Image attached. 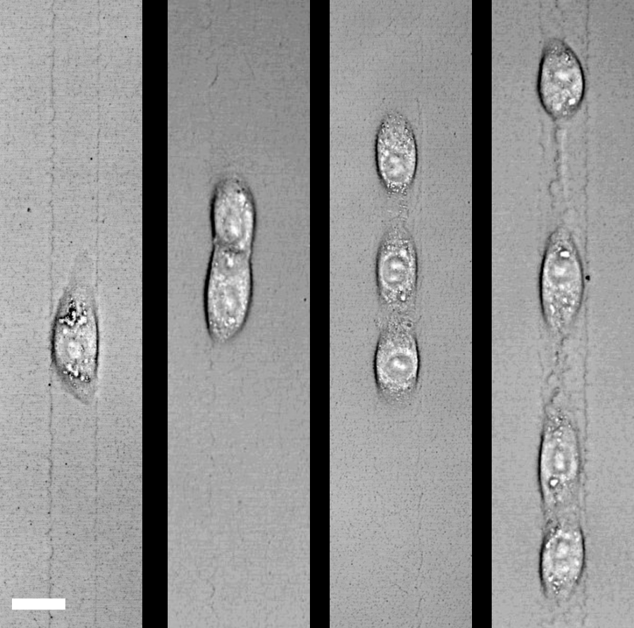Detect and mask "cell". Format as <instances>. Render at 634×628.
<instances>
[{"mask_svg":"<svg viewBox=\"0 0 634 628\" xmlns=\"http://www.w3.org/2000/svg\"><path fill=\"white\" fill-rule=\"evenodd\" d=\"M99 347L95 289L92 282L73 276L54 318L51 359L64 388L85 403L92 399L96 389Z\"/></svg>","mask_w":634,"mask_h":628,"instance_id":"cell-1","label":"cell"},{"mask_svg":"<svg viewBox=\"0 0 634 628\" xmlns=\"http://www.w3.org/2000/svg\"><path fill=\"white\" fill-rule=\"evenodd\" d=\"M253 291L251 256L213 244L204 282V311L213 341L228 342L242 331Z\"/></svg>","mask_w":634,"mask_h":628,"instance_id":"cell-2","label":"cell"},{"mask_svg":"<svg viewBox=\"0 0 634 628\" xmlns=\"http://www.w3.org/2000/svg\"><path fill=\"white\" fill-rule=\"evenodd\" d=\"M420 353L411 318L388 315L381 327L373 356L375 386L387 403L400 406L415 393Z\"/></svg>","mask_w":634,"mask_h":628,"instance_id":"cell-3","label":"cell"},{"mask_svg":"<svg viewBox=\"0 0 634 628\" xmlns=\"http://www.w3.org/2000/svg\"><path fill=\"white\" fill-rule=\"evenodd\" d=\"M418 280L414 241L403 225H393L384 234L375 260L378 300L389 315L411 318L416 309Z\"/></svg>","mask_w":634,"mask_h":628,"instance_id":"cell-4","label":"cell"},{"mask_svg":"<svg viewBox=\"0 0 634 628\" xmlns=\"http://www.w3.org/2000/svg\"><path fill=\"white\" fill-rule=\"evenodd\" d=\"M583 290V272L577 251L563 230L553 234L541 273L543 309L552 326L561 328L573 318Z\"/></svg>","mask_w":634,"mask_h":628,"instance_id":"cell-5","label":"cell"},{"mask_svg":"<svg viewBox=\"0 0 634 628\" xmlns=\"http://www.w3.org/2000/svg\"><path fill=\"white\" fill-rule=\"evenodd\" d=\"M213 244L251 256L256 211L248 186L236 176H226L216 185L210 204Z\"/></svg>","mask_w":634,"mask_h":628,"instance_id":"cell-6","label":"cell"},{"mask_svg":"<svg viewBox=\"0 0 634 628\" xmlns=\"http://www.w3.org/2000/svg\"><path fill=\"white\" fill-rule=\"evenodd\" d=\"M537 90L544 108L557 118L571 115L583 99L585 79L580 63L571 49L560 40L553 39L545 48Z\"/></svg>","mask_w":634,"mask_h":628,"instance_id":"cell-7","label":"cell"},{"mask_svg":"<svg viewBox=\"0 0 634 628\" xmlns=\"http://www.w3.org/2000/svg\"><path fill=\"white\" fill-rule=\"evenodd\" d=\"M378 177L390 194L400 196L412 185L418 166V149L413 129L397 112L387 114L379 126L375 144Z\"/></svg>","mask_w":634,"mask_h":628,"instance_id":"cell-8","label":"cell"}]
</instances>
